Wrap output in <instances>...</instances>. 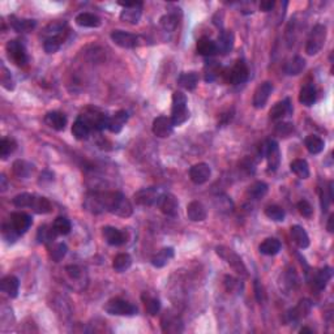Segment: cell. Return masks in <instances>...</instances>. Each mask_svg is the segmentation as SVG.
I'll return each instance as SVG.
<instances>
[{"label":"cell","mask_w":334,"mask_h":334,"mask_svg":"<svg viewBox=\"0 0 334 334\" xmlns=\"http://www.w3.org/2000/svg\"><path fill=\"white\" fill-rule=\"evenodd\" d=\"M299 102L307 107L312 106L316 102V89L312 84H308V85H304L300 89L299 93Z\"/></svg>","instance_id":"39"},{"label":"cell","mask_w":334,"mask_h":334,"mask_svg":"<svg viewBox=\"0 0 334 334\" xmlns=\"http://www.w3.org/2000/svg\"><path fill=\"white\" fill-rule=\"evenodd\" d=\"M215 252H217V255L219 256V257H222L227 264L230 265L231 268L237 271L238 274L243 275V277H247V275H248L246 265H244V262L242 261L239 256L234 252L233 249L227 248V247L225 246H218L217 248H215Z\"/></svg>","instance_id":"5"},{"label":"cell","mask_w":334,"mask_h":334,"mask_svg":"<svg viewBox=\"0 0 334 334\" xmlns=\"http://www.w3.org/2000/svg\"><path fill=\"white\" fill-rule=\"evenodd\" d=\"M66 273L73 281H80L82 275H84V270L80 266H77V265H68V266H66Z\"/></svg>","instance_id":"57"},{"label":"cell","mask_w":334,"mask_h":334,"mask_svg":"<svg viewBox=\"0 0 334 334\" xmlns=\"http://www.w3.org/2000/svg\"><path fill=\"white\" fill-rule=\"evenodd\" d=\"M187 215H188V219H191L192 222H202L206 219V209H205L204 205L200 201H192L189 202L188 206H187Z\"/></svg>","instance_id":"22"},{"label":"cell","mask_w":334,"mask_h":334,"mask_svg":"<svg viewBox=\"0 0 334 334\" xmlns=\"http://www.w3.org/2000/svg\"><path fill=\"white\" fill-rule=\"evenodd\" d=\"M300 333H313V330L309 328H302L300 329Z\"/></svg>","instance_id":"64"},{"label":"cell","mask_w":334,"mask_h":334,"mask_svg":"<svg viewBox=\"0 0 334 334\" xmlns=\"http://www.w3.org/2000/svg\"><path fill=\"white\" fill-rule=\"evenodd\" d=\"M76 24L81 28H98L101 25V20L99 17L89 12H82L77 15L75 19Z\"/></svg>","instance_id":"31"},{"label":"cell","mask_w":334,"mask_h":334,"mask_svg":"<svg viewBox=\"0 0 334 334\" xmlns=\"http://www.w3.org/2000/svg\"><path fill=\"white\" fill-rule=\"evenodd\" d=\"M325 39H326V26L317 24L313 26L312 32L309 34L308 41L306 44V52L308 55L318 54L321 48L324 47Z\"/></svg>","instance_id":"3"},{"label":"cell","mask_w":334,"mask_h":334,"mask_svg":"<svg viewBox=\"0 0 334 334\" xmlns=\"http://www.w3.org/2000/svg\"><path fill=\"white\" fill-rule=\"evenodd\" d=\"M174 255H175V253H174V248H171V247L162 248L159 252H157L151 257V265L155 266V268H163L164 265L170 262V260L173 259Z\"/></svg>","instance_id":"29"},{"label":"cell","mask_w":334,"mask_h":334,"mask_svg":"<svg viewBox=\"0 0 334 334\" xmlns=\"http://www.w3.org/2000/svg\"><path fill=\"white\" fill-rule=\"evenodd\" d=\"M132 265V257L128 253H119L115 256V259L113 261V268L118 273H123V271L128 270Z\"/></svg>","instance_id":"41"},{"label":"cell","mask_w":334,"mask_h":334,"mask_svg":"<svg viewBox=\"0 0 334 334\" xmlns=\"http://www.w3.org/2000/svg\"><path fill=\"white\" fill-rule=\"evenodd\" d=\"M265 215H266L269 219H271V221L282 222L285 219L286 213H285L284 209L278 206V205H269V206L265 208Z\"/></svg>","instance_id":"46"},{"label":"cell","mask_w":334,"mask_h":334,"mask_svg":"<svg viewBox=\"0 0 334 334\" xmlns=\"http://www.w3.org/2000/svg\"><path fill=\"white\" fill-rule=\"evenodd\" d=\"M142 300H144V304H145L146 312L150 316H155L159 309H161V302L157 299V298H151L149 295H142Z\"/></svg>","instance_id":"48"},{"label":"cell","mask_w":334,"mask_h":334,"mask_svg":"<svg viewBox=\"0 0 334 334\" xmlns=\"http://www.w3.org/2000/svg\"><path fill=\"white\" fill-rule=\"evenodd\" d=\"M44 122H46V124H47L50 128L58 131V132L66 130L67 118L64 114L59 113V111H51V113H48L47 115L44 117Z\"/></svg>","instance_id":"23"},{"label":"cell","mask_w":334,"mask_h":334,"mask_svg":"<svg viewBox=\"0 0 334 334\" xmlns=\"http://www.w3.org/2000/svg\"><path fill=\"white\" fill-rule=\"evenodd\" d=\"M178 84L186 90H195L199 84V75L196 72H183L178 77Z\"/></svg>","instance_id":"33"},{"label":"cell","mask_w":334,"mask_h":334,"mask_svg":"<svg viewBox=\"0 0 334 334\" xmlns=\"http://www.w3.org/2000/svg\"><path fill=\"white\" fill-rule=\"evenodd\" d=\"M52 226H54V230L57 231L58 235H68L72 230V225H71L70 219H67L66 217H58Z\"/></svg>","instance_id":"47"},{"label":"cell","mask_w":334,"mask_h":334,"mask_svg":"<svg viewBox=\"0 0 334 334\" xmlns=\"http://www.w3.org/2000/svg\"><path fill=\"white\" fill-rule=\"evenodd\" d=\"M304 145H306L307 150L311 153V154H318L324 150L325 142L321 137H318L316 135H309L307 136L306 140H304Z\"/></svg>","instance_id":"38"},{"label":"cell","mask_w":334,"mask_h":334,"mask_svg":"<svg viewBox=\"0 0 334 334\" xmlns=\"http://www.w3.org/2000/svg\"><path fill=\"white\" fill-rule=\"evenodd\" d=\"M290 170L300 179L309 178V166L306 159H294L290 164Z\"/></svg>","instance_id":"43"},{"label":"cell","mask_w":334,"mask_h":334,"mask_svg":"<svg viewBox=\"0 0 334 334\" xmlns=\"http://www.w3.org/2000/svg\"><path fill=\"white\" fill-rule=\"evenodd\" d=\"M64 29H66V22L63 21H54L51 22L50 25L46 28V34L48 35V37H58V35H62L64 32Z\"/></svg>","instance_id":"52"},{"label":"cell","mask_w":334,"mask_h":334,"mask_svg":"<svg viewBox=\"0 0 334 334\" xmlns=\"http://www.w3.org/2000/svg\"><path fill=\"white\" fill-rule=\"evenodd\" d=\"M178 22H179L178 21V17L175 16V15H171V13L164 15V16H162L161 20H159V24H161V26L166 32H174V30L177 29Z\"/></svg>","instance_id":"50"},{"label":"cell","mask_w":334,"mask_h":334,"mask_svg":"<svg viewBox=\"0 0 334 334\" xmlns=\"http://www.w3.org/2000/svg\"><path fill=\"white\" fill-rule=\"evenodd\" d=\"M219 73H221V67L215 64L214 62H213V63H209L208 66H206L205 80H206V81H214L218 76H219Z\"/></svg>","instance_id":"54"},{"label":"cell","mask_w":334,"mask_h":334,"mask_svg":"<svg viewBox=\"0 0 334 334\" xmlns=\"http://www.w3.org/2000/svg\"><path fill=\"white\" fill-rule=\"evenodd\" d=\"M0 182H2V184H0L2 192H6L7 191V178L4 177V175H2V178H0Z\"/></svg>","instance_id":"62"},{"label":"cell","mask_w":334,"mask_h":334,"mask_svg":"<svg viewBox=\"0 0 334 334\" xmlns=\"http://www.w3.org/2000/svg\"><path fill=\"white\" fill-rule=\"evenodd\" d=\"M0 82H2V86L7 89V90H13L15 89V81H13L12 75H11L10 71L7 70L3 64H2V71H0Z\"/></svg>","instance_id":"51"},{"label":"cell","mask_w":334,"mask_h":334,"mask_svg":"<svg viewBox=\"0 0 334 334\" xmlns=\"http://www.w3.org/2000/svg\"><path fill=\"white\" fill-rule=\"evenodd\" d=\"M293 114V106H291V102L289 98H286L285 101L277 102V103L270 108L269 111V117L271 120L278 122V120H282L285 117Z\"/></svg>","instance_id":"20"},{"label":"cell","mask_w":334,"mask_h":334,"mask_svg":"<svg viewBox=\"0 0 334 334\" xmlns=\"http://www.w3.org/2000/svg\"><path fill=\"white\" fill-rule=\"evenodd\" d=\"M33 199H34V195L33 193H20V195L15 196L12 199V204L17 208H30L32 205Z\"/></svg>","instance_id":"49"},{"label":"cell","mask_w":334,"mask_h":334,"mask_svg":"<svg viewBox=\"0 0 334 334\" xmlns=\"http://www.w3.org/2000/svg\"><path fill=\"white\" fill-rule=\"evenodd\" d=\"M57 231L54 230V226H47V225H43L38 229L37 231V240L39 243H43V244H51L54 242L55 238H57Z\"/></svg>","instance_id":"40"},{"label":"cell","mask_w":334,"mask_h":334,"mask_svg":"<svg viewBox=\"0 0 334 334\" xmlns=\"http://www.w3.org/2000/svg\"><path fill=\"white\" fill-rule=\"evenodd\" d=\"M268 184L264 182H255L247 188L246 196L249 200H260L268 193Z\"/></svg>","instance_id":"32"},{"label":"cell","mask_w":334,"mask_h":334,"mask_svg":"<svg viewBox=\"0 0 334 334\" xmlns=\"http://www.w3.org/2000/svg\"><path fill=\"white\" fill-rule=\"evenodd\" d=\"M306 68V60L302 57H294L285 66V73L289 76H298Z\"/></svg>","instance_id":"34"},{"label":"cell","mask_w":334,"mask_h":334,"mask_svg":"<svg viewBox=\"0 0 334 334\" xmlns=\"http://www.w3.org/2000/svg\"><path fill=\"white\" fill-rule=\"evenodd\" d=\"M8 57L13 63L19 67H24L28 63V55H26L25 46L17 39H12L7 43L6 46Z\"/></svg>","instance_id":"8"},{"label":"cell","mask_w":334,"mask_h":334,"mask_svg":"<svg viewBox=\"0 0 334 334\" xmlns=\"http://www.w3.org/2000/svg\"><path fill=\"white\" fill-rule=\"evenodd\" d=\"M84 209L93 214H101L108 211L118 217L128 218L132 215L133 208L130 200L119 191L115 192H88L82 202Z\"/></svg>","instance_id":"1"},{"label":"cell","mask_w":334,"mask_h":334,"mask_svg":"<svg viewBox=\"0 0 334 334\" xmlns=\"http://www.w3.org/2000/svg\"><path fill=\"white\" fill-rule=\"evenodd\" d=\"M174 124L171 118L167 117H158L155 118L154 122H153V127H151V131L154 133L157 137H161V139H164V137H169V136L173 135L174 131Z\"/></svg>","instance_id":"16"},{"label":"cell","mask_w":334,"mask_h":334,"mask_svg":"<svg viewBox=\"0 0 334 334\" xmlns=\"http://www.w3.org/2000/svg\"><path fill=\"white\" fill-rule=\"evenodd\" d=\"M103 238L110 246L114 247L123 246V244H126L127 243V239H128L126 231L119 230L117 227H111V226L103 227Z\"/></svg>","instance_id":"17"},{"label":"cell","mask_w":334,"mask_h":334,"mask_svg":"<svg viewBox=\"0 0 334 334\" xmlns=\"http://www.w3.org/2000/svg\"><path fill=\"white\" fill-rule=\"evenodd\" d=\"M271 92H273V84L269 81H265L260 84L256 88L255 93H253V107L255 108H264L266 102H268L269 97H270Z\"/></svg>","instance_id":"13"},{"label":"cell","mask_w":334,"mask_h":334,"mask_svg":"<svg viewBox=\"0 0 334 334\" xmlns=\"http://www.w3.org/2000/svg\"><path fill=\"white\" fill-rule=\"evenodd\" d=\"M159 191L155 187H148V188H142L135 193L133 199L137 205L141 206H151L155 205L159 199Z\"/></svg>","instance_id":"12"},{"label":"cell","mask_w":334,"mask_h":334,"mask_svg":"<svg viewBox=\"0 0 334 334\" xmlns=\"http://www.w3.org/2000/svg\"><path fill=\"white\" fill-rule=\"evenodd\" d=\"M92 127L82 115H80L72 126V135L76 140H86L92 132Z\"/></svg>","instance_id":"21"},{"label":"cell","mask_w":334,"mask_h":334,"mask_svg":"<svg viewBox=\"0 0 334 334\" xmlns=\"http://www.w3.org/2000/svg\"><path fill=\"white\" fill-rule=\"evenodd\" d=\"M224 285H225V287H226V290L229 291V293H234V291H238V290H239V287H240L239 281H238L237 278L231 277V275H226V277H225Z\"/></svg>","instance_id":"59"},{"label":"cell","mask_w":334,"mask_h":334,"mask_svg":"<svg viewBox=\"0 0 334 334\" xmlns=\"http://www.w3.org/2000/svg\"><path fill=\"white\" fill-rule=\"evenodd\" d=\"M312 309V303L309 302L308 299H302L297 306L291 308L289 312H287L286 317L289 322H298L300 321L302 318L307 317Z\"/></svg>","instance_id":"14"},{"label":"cell","mask_w":334,"mask_h":334,"mask_svg":"<svg viewBox=\"0 0 334 334\" xmlns=\"http://www.w3.org/2000/svg\"><path fill=\"white\" fill-rule=\"evenodd\" d=\"M331 274H333V273H331V268H329V266H325L324 269L318 270L312 281L315 290L316 291L324 290L325 287H326V285L329 284V281H330Z\"/></svg>","instance_id":"30"},{"label":"cell","mask_w":334,"mask_h":334,"mask_svg":"<svg viewBox=\"0 0 334 334\" xmlns=\"http://www.w3.org/2000/svg\"><path fill=\"white\" fill-rule=\"evenodd\" d=\"M161 326L163 333H180L183 331V322L179 316L173 315L171 312H166L162 316Z\"/></svg>","instance_id":"19"},{"label":"cell","mask_w":334,"mask_h":334,"mask_svg":"<svg viewBox=\"0 0 334 334\" xmlns=\"http://www.w3.org/2000/svg\"><path fill=\"white\" fill-rule=\"evenodd\" d=\"M11 26H12L16 32L20 33H28L35 28L34 20L28 19H17V17H11Z\"/></svg>","instance_id":"42"},{"label":"cell","mask_w":334,"mask_h":334,"mask_svg":"<svg viewBox=\"0 0 334 334\" xmlns=\"http://www.w3.org/2000/svg\"><path fill=\"white\" fill-rule=\"evenodd\" d=\"M260 252L265 256H274L281 251V242L275 238H268L259 246Z\"/></svg>","instance_id":"37"},{"label":"cell","mask_w":334,"mask_h":334,"mask_svg":"<svg viewBox=\"0 0 334 334\" xmlns=\"http://www.w3.org/2000/svg\"><path fill=\"white\" fill-rule=\"evenodd\" d=\"M274 6H275L274 0H262L261 3H260V10H261L262 12H269V11H271L274 8Z\"/></svg>","instance_id":"60"},{"label":"cell","mask_w":334,"mask_h":334,"mask_svg":"<svg viewBox=\"0 0 334 334\" xmlns=\"http://www.w3.org/2000/svg\"><path fill=\"white\" fill-rule=\"evenodd\" d=\"M124 10L120 13V20L128 24H139L142 13L141 2H132V3H119Z\"/></svg>","instance_id":"9"},{"label":"cell","mask_w":334,"mask_h":334,"mask_svg":"<svg viewBox=\"0 0 334 334\" xmlns=\"http://www.w3.org/2000/svg\"><path fill=\"white\" fill-rule=\"evenodd\" d=\"M234 34L230 32V30H222L218 35V39L215 42L217 44V50L218 52H221V54H227V52H230L234 47Z\"/></svg>","instance_id":"25"},{"label":"cell","mask_w":334,"mask_h":334,"mask_svg":"<svg viewBox=\"0 0 334 334\" xmlns=\"http://www.w3.org/2000/svg\"><path fill=\"white\" fill-rule=\"evenodd\" d=\"M196 50H197V52H199L201 57H206V58L214 57V55L218 52L215 42L211 41L210 38L208 37L200 38L199 41H197V44H196Z\"/></svg>","instance_id":"26"},{"label":"cell","mask_w":334,"mask_h":334,"mask_svg":"<svg viewBox=\"0 0 334 334\" xmlns=\"http://www.w3.org/2000/svg\"><path fill=\"white\" fill-rule=\"evenodd\" d=\"M33 224L32 217L26 213H22V211H17V213H12L11 214V225L15 229L19 235H22V234H25L26 231L30 229Z\"/></svg>","instance_id":"18"},{"label":"cell","mask_w":334,"mask_h":334,"mask_svg":"<svg viewBox=\"0 0 334 334\" xmlns=\"http://www.w3.org/2000/svg\"><path fill=\"white\" fill-rule=\"evenodd\" d=\"M111 39L114 43L122 48H135L140 43V38L137 35L123 32V30H115L111 33Z\"/></svg>","instance_id":"10"},{"label":"cell","mask_w":334,"mask_h":334,"mask_svg":"<svg viewBox=\"0 0 334 334\" xmlns=\"http://www.w3.org/2000/svg\"><path fill=\"white\" fill-rule=\"evenodd\" d=\"M0 289L10 298H16L19 295L20 281L15 275H7L0 282Z\"/></svg>","instance_id":"24"},{"label":"cell","mask_w":334,"mask_h":334,"mask_svg":"<svg viewBox=\"0 0 334 334\" xmlns=\"http://www.w3.org/2000/svg\"><path fill=\"white\" fill-rule=\"evenodd\" d=\"M67 251H68V248H67V246L64 243H58V244L51 247L50 249L51 259L54 260V261L59 262L60 260L63 259L64 256L67 255Z\"/></svg>","instance_id":"53"},{"label":"cell","mask_w":334,"mask_h":334,"mask_svg":"<svg viewBox=\"0 0 334 334\" xmlns=\"http://www.w3.org/2000/svg\"><path fill=\"white\" fill-rule=\"evenodd\" d=\"M291 238H293L294 243L297 244L299 248L306 249L309 247V237L307 231L303 229L299 225H295V226L291 227Z\"/></svg>","instance_id":"28"},{"label":"cell","mask_w":334,"mask_h":334,"mask_svg":"<svg viewBox=\"0 0 334 334\" xmlns=\"http://www.w3.org/2000/svg\"><path fill=\"white\" fill-rule=\"evenodd\" d=\"M34 170V166L24 159H17L12 164V173L17 178H29Z\"/></svg>","instance_id":"35"},{"label":"cell","mask_w":334,"mask_h":334,"mask_svg":"<svg viewBox=\"0 0 334 334\" xmlns=\"http://www.w3.org/2000/svg\"><path fill=\"white\" fill-rule=\"evenodd\" d=\"M104 311L108 315L113 316H133L137 315V307L133 306L132 303L127 300L115 298V299L108 300L107 304L104 306Z\"/></svg>","instance_id":"6"},{"label":"cell","mask_w":334,"mask_h":334,"mask_svg":"<svg viewBox=\"0 0 334 334\" xmlns=\"http://www.w3.org/2000/svg\"><path fill=\"white\" fill-rule=\"evenodd\" d=\"M294 126L291 123H280L275 126V135L280 137H289L293 133Z\"/></svg>","instance_id":"58"},{"label":"cell","mask_w":334,"mask_h":334,"mask_svg":"<svg viewBox=\"0 0 334 334\" xmlns=\"http://www.w3.org/2000/svg\"><path fill=\"white\" fill-rule=\"evenodd\" d=\"M157 205L159 210L169 217H175L179 211V201L173 193H163L159 196Z\"/></svg>","instance_id":"11"},{"label":"cell","mask_w":334,"mask_h":334,"mask_svg":"<svg viewBox=\"0 0 334 334\" xmlns=\"http://www.w3.org/2000/svg\"><path fill=\"white\" fill-rule=\"evenodd\" d=\"M255 291H256V299H257V302H262L264 293H262V287L260 286L259 281H255Z\"/></svg>","instance_id":"61"},{"label":"cell","mask_w":334,"mask_h":334,"mask_svg":"<svg viewBox=\"0 0 334 334\" xmlns=\"http://www.w3.org/2000/svg\"><path fill=\"white\" fill-rule=\"evenodd\" d=\"M189 119V111L187 108V95L183 92H175L173 94L171 106V120L175 127L182 126Z\"/></svg>","instance_id":"2"},{"label":"cell","mask_w":334,"mask_h":334,"mask_svg":"<svg viewBox=\"0 0 334 334\" xmlns=\"http://www.w3.org/2000/svg\"><path fill=\"white\" fill-rule=\"evenodd\" d=\"M260 154L261 157H266L268 159V167L269 171L271 173H274V171L278 170V167H280L281 163V151H280V146H278V142L275 140H266V141L262 144L261 149H260Z\"/></svg>","instance_id":"4"},{"label":"cell","mask_w":334,"mask_h":334,"mask_svg":"<svg viewBox=\"0 0 334 334\" xmlns=\"http://www.w3.org/2000/svg\"><path fill=\"white\" fill-rule=\"evenodd\" d=\"M16 148L17 144L13 139L6 137V139L2 140V141H0V157H2V159H7V158L12 154L13 151L16 150Z\"/></svg>","instance_id":"45"},{"label":"cell","mask_w":334,"mask_h":334,"mask_svg":"<svg viewBox=\"0 0 334 334\" xmlns=\"http://www.w3.org/2000/svg\"><path fill=\"white\" fill-rule=\"evenodd\" d=\"M211 170L209 164L206 163H196L189 169V178L192 180L193 183L197 186L205 184L210 179Z\"/></svg>","instance_id":"15"},{"label":"cell","mask_w":334,"mask_h":334,"mask_svg":"<svg viewBox=\"0 0 334 334\" xmlns=\"http://www.w3.org/2000/svg\"><path fill=\"white\" fill-rule=\"evenodd\" d=\"M30 209H33V211H35L38 214H47V213L52 210V205H51L50 200L46 199V197L34 195Z\"/></svg>","instance_id":"36"},{"label":"cell","mask_w":334,"mask_h":334,"mask_svg":"<svg viewBox=\"0 0 334 334\" xmlns=\"http://www.w3.org/2000/svg\"><path fill=\"white\" fill-rule=\"evenodd\" d=\"M127 120H128V113L124 110H120L118 113L114 114V117L108 119V128L107 130L113 133H119L123 130V127L126 126Z\"/></svg>","instance_id":"27"},{"label":"cell","mask_w":334,"mask_h":334,"mask_svg":"<svg viewBox=\"0 0 334 334\" xmlns=\"http://www.w3.org/2000/svg\"><path fill=\"white\" fill-rule=\"evenodd\" d=\"M297 208H298V211H299V213L303 215V217L311 218L313 215L312 205L309 204V202L307 201V200H300V201L298 202Z\"/></svg>","instance_id":"56"},{"label":"cell","mask_w":334,"mask_h":334,"mask_svg":"<svg viewBox=\"0 0 334 334\" xmlns=\"http://www.w3.org/2000/svg\"><path fill=\"white\" fill-rule=\"evenodd\" d=\"M225 79L227 82H230L233 85H240L243 82H246L248 80L249 71L247 64L243 60H238L237 63L234 64L231 70L224 73Z\"/></svg>","instance_id":"7"},{"label":"cell","mask_w":334,"mask_h":334,"mask_svg":"<svg viewBox=\"0 0 334 334\" xmlns=\"http://www.w3.org/2000/svg\"><path fill=\"white\" fill-rule=\"evenodd\" d=\"M20 235L15 231V229L12 227V225L10 224H4L3 225V238L6 242L8 243H15L17 240Z\"/></svg>","instance_id":"55"},{"label":"cell","mask_w":334,"mask_h":334,"mask_svg":"<svg viewBox=\"0 0 334 334\" xmlns=\"http://www.w3.org/2000/svg\"><path fill=\"white\" fill-rule=\"evenodd\" d=\"M64 37L63 34L58 35V37H47L43 43V48L47 54H55L63 44Z\"/></svg>","instance_id":"44"},{"label":"cell","mask_w":334,"mask_h":334,"mask_svg":"<svg viewBox=\"0 0 334 334\" xmlns=\"http://www.w3.org/2000/svg\"><path fill=\"white\" fill-rule=\"evenodd\" d=\"M333 219H334V215L331 214L330 217H329L328 226H326V229H328V231H329V233H333Z\"/></svg>","instance_id":"63"}]
</instances>
